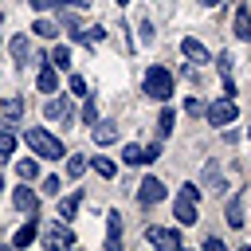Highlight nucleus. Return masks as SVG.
Wrapping results in <instances>:
<instances>
[{"label": "nucleus", "mask_w": 251, "mask_h": 251, "mask_svg": "<svg viewBox=\"0 0 251 251\" xmlns=\"http://www.w3.org/2000/svg\"><path fill=\"white\" fill-rule=\"evenodd\" d=\"M24 141H27V149L35 153V157H47V161H63L67 153H63V141L51 133V129H43V126H27L24 129Z\"/></svg>", "instance_id": "obj_1"}, {"label": "nucleus", "mask_w": 251, "mask_h": 251, "mask_svg": "<svg viewBox=\"0 0 251 251\" xmlns=\"http://www.w3.org/2000/svg\"><path fill=\"white\" fill-rule=\"evenodd\" d=\"M145 94L157 98V102H169L173 98V75L165 67H149L145 71Z\"/></svg>", "instance_id": "obj_2"}, {"label": "nucleus", "mask_w": 251, "mask_h": 251, "mask_svg": "<svg viewBox=\"0 0 251 251\" xmlns=\"http://www.w3.org/2000/svg\"><path fill=\"white\" fill-rule=\"evenodd\" d=\"M196 200H200V188L196 184H184L180 188V196H176V204H173V212H176V224H196Z\"/></svg>", "instance_id": "obj_3"}, {"label": "nucleus", "mask_w": 251, "mask_h": 251, "mask_svg": "<svg viewBox=\"0 0 251 251\" xmlns=\"http://www.w3.org/2000/svg\"><path fill=\"white\" fill-rule=\"evenodd\" d=\"M43 247H47V251H63V247H75V231L67 227V220H59V224L43 227Z\"/></svg>", "instance_id": "obj_4"}, {"label": "nucleus", "mask_w": 251, "mask_h": 251, "mask_svg": "<svg viewBox=\"0 0 251 251\" xmlns=\"http://www.w3.org/2000/svg\"><path fill=\"white\" fill-rule=\"evenodd\" d=\"M204 114H208V122H212V126H231V122L239 118V106H235V102H231V98L224 94L220 102H212V106H204Z\"/></svg>", "instance_id": "obj_5"}, {"label": "nucleus", "mask_w": 251, "mask_h": 251, "mask_svg": "<svg viewBox=\"0 0 251 251\" xmlns=\"http://www.w3.org/2000/svg\"><path fill=\"white\" fill-rule=\"evenodd\" d=\"M165 192H169V188L161 184V176H145V180L137 184V204H141V208H153V204L165 200Z\"/></svg>", "instance_id": "obj_6"}, {"label": "nucleus", "mask_w": 251, "mask_h": 251, "mask_svg": "<svg viewBox=\"0 0 251 251\" xmlns=\"http://www.w3.org/2000/svg\"><path fill=\"white\" fill-rule=\"evenodd\" d=\"M145 239L153 243V247H169V251H180L184 247V239H180V231L176 227H145Z\"/></svg>", "instance_id": "obj_7"}, {"label": "nucleus", "mask_w": 251, "mask_h": 251, "mask_svg": "<svg viewBox=\"0 0 251 251\" xmlns=\"http://www.w3.org/2000/svg\"><path fill=\"white\" fill-rule=\"evenodd\" d=\"M12 204L20 212H27V216H39V196L31 192V180H24L20 188H12Z\"/></svg>", "instance_id": "obj_8"}, {"label": "nucleus", "mask_w": 251, "mask_h": 251, "mask_svg": "<svg viewBox=\"0 0 251 251\" xmlns=\"http://www.w3.org/2000/svg\"><path fill=\"white\" fill-rule=\"evenodd\" d=\"M180 51H184V59H188V63H212L208 47H204L200 39H192V35H184V39H180Z\"/></svg>", "instance_id": "obj_9"}, {"label": "nucleus", "mask_w": 251, "mask_h": 251, "mask_svg": "<svg viewBox=\"0 0 251 251\" xmlns=\"http://www.w3.org/2000/svg\"><path fill=\"white\" fill-rule=\"evenodd\" d=\"M43 114H47L51 122H63V126H67V122L75 118V106H71L67 98H51V102L43 106Z\"/></svg>", "instance_id": "obj_10"}, {"label": "nucleus", "mask_w": 251, "mask_h": 251, "mask_svg": "<svg viewBox=\"0 0 251 251\" xmlns=\"http://www.w3.org/2000/svg\"><path fill=\"white\" fill-rule=\"evenodd\" d=\"M67 31H71L75 43H86V47H94V43L106 39V27H98V24H94V27H67Z\"/></svg>", "instance_id": "obj_11"}, {"label": "nucleus", "mask_w": 251, "mask_h": 251, "mask_svg": "<svg viewBox=\"0 0 251 251\" xmlns=\"http://www.w3.org/2000/svg\"><path fill=\"white\" fill-rule=\"evenodd\" d=\"M122 247V212H110L106 216V251H118Z\"/></svg>", "instance_id": "obj_12"}, {"label": "nucleus", "mask_w": 251, "mask_h": 251, "mask_svg": "<svg viewBox=\"0 0 251 251\" xmlns=\"http://www.w3.org/2000/svg\"><path fill=\"white\" fill-rule=\"evenodd\" d=\"M90 137H94V145H114L118 141V126L114 122H94L90 126Z\"/></svg>", "instance_id": "obj_13"}, {"label": "nucleus", "mask_w": 251, "mask_h": 251, "mask_svg": "<svg viewBox=\"0 0 251 251\" xmlns=\"http://www.w3.org/2000/svg\"><path fill=\"white\" fill-rule=\"evenodd\" d=\"M35 86H39L43 94H55V90H59V75H55V67H51V63H43V67H39Z\"/></svg>", "instance_id": "obj_14"}, {"label": "nucleus", "mask_w": 251, "mask_h": 251, "mask_svg": "<svg viewBox=\"0 0 251 251\" xmlns=\"http://www.w3.org/2000/svg\"><path fill=\"white\" fill-rule=\"evenodd\" d=\"M35 239H39V220L31 216V220H27V224H24V227L12 235V243H16V247H31Z\"/></svg>", "instance_id": "obj_15"}, {"label": "nucleus", "mask_w": 251, "mask_h": 251, "mask_svg": "<svg viewBox=\"0 0 251 251\" xmlns=\"http://www.w3.org/2000/svg\"><path fill=\"white\" fill-rule=\"evenodd\" d=\"M231 31H235V39H251V8H247V4L235 8V24H231Z\"/></svg>", "instance_id": "obj_16"}, {"label": "nucleus", "mask_w": 251, "mask_h": 251, "mask_svg": "<svg viewBox=\"0 0 251 251\" xmlns=\"http://www.w3.org/2000/svg\"><path fill=\"white\" fill-rule=\"evenodd\" d=\"M31 31H35V35H39V39H55V35H59V31H63V27H59V24H55V20H47V16H39V20H35V24H31Z\"/></svg>", "instance_id": "obj_17"}, {"label": "nucleus", "mask_w": 251, "mask_h": 251, "mask_svg": "<svg viewBox=\"0 0 251 251\" xmlns=\"http://www.w3.org/2000/svg\"><path fill=\"white\" fill-rule=\"evenodd\" d=\"M8 51H12V59H16V63H27V55H31V43H27V35H12Z\"/></svg>", "instance_id": "obj_18"}, {"label": "nucleus", "mask_w": 251, "mask_h": 251, "mask_svg": "<svg viewBox=\"0 0 251 251\" xmlns=\"http://www.w3.org/2000/svg\"><path fill=\"white\" fill-rule=\"evenodd\" d=\"M0 114H4L8 122H16V118L24 114V98H20V94H8V98L0 102Z\"/></svg>", "instance_id": "obj_19"}, {"label": "nucleus", "mask_w": 251, "mask_h": 251, "mask_svg": "<svg viewBox=\"0 0 251 251\" xmlns=\"http://www.w3.org/2000/svg\"><path fill=\"white\" fill-rule=\"evenodd\" d=\"M78 204H82V192H71L67 200H59V220H75Z\"/></svg>", "instance_id": "obj_20"}, {"label": "nucleus", "mask_w": 251, "mask_h": 251, "mask_svg": "<svg viewBox=\"0 0 251 251\" xmlns=\"http://www.w3.org/2000/svg\"><path fill=\"white\" fill-rule=\"evenodd\" d=\"M51 67H59V71L71 67V47H67V43H59V47L51 51Z\"/></svg>", "instance_id": "obj_21"}, {"label": "nucleus", "mask_w": 251, "mask_h": 251, "mask_svg": "<svg viewBox=\"0 0 251 251\" xmlns=\"http://www.w3.org/2000/svg\"><path fill=\"white\" fill-rule=\"evenodd\" d=\"M86 165H90V161H86L82 153H71V161H67V176H71V180H75V176H82V173H86Z\"/></svg>", "instance_id": "obj_22"}, {"label": "nucleus", "mask_w": 251, "mask_h": 251, "mask_svg": "<svg viewBox=\"0 0 251 251\" xmlns=\"http://www.w3.org/2000/svg\"><path fill=\"white\" fill-rule=\"evenodd\" d=\"M94 173H98L102 180H114V173H118V165H114L110 157H94Z\"/></svg>", "instance_id": "obj_23"}, {"label": "nucleus", "mask_w": 251, "mask_h": 251, "mask_svg": "<svg viewBox=\"0 0 251 251\" xmlns=\"http://www.w3.org/2000/svg\"><path fill=\"white\" fill-rule=\"evenodd\" d=\"M16 173H20V180H35V176H39V165H35V157H24V161L16 165Z\"/></svg>", "instance_id": "obj_24"}, {"label": "nucleus", "mask_w": 251, "mask_h": 251, "mask_svg": "<svg viewBox=\"0 0 251 251\" xmlns=\"http://www.w3.org/2000/svg\"><path fill=\"white\" fill-rule=\"evenodd\" d=\"M227 224H231V227H243V196H235V200L227 204Z\"/></svg>", "instance_id": "obj_25"}, {"label": "nucleus", "mask_w": 251, "mask_h": 251, "mask_svg": "<svg viewBox=\"0 0 251 251\" xmlns=\"http://www.w3.org/2000/svg\"><path fill=\"white\" fill-rule=\"evenodd\" d=\"M173 122H176V114H173V110H161V118H157V137H169V133H173Z\"/></svg>", "instance_id": "obj_26"}, {"label": "nucleus", "mask_w": 251, "mask_h": 251, "mask_svg": "<svg viewBox=\"0 0 251 251\" xmlns=\"http://www.w3.org/2000/svg\"><path fill=\"white\" fill-rule=\"evenodd\" d=\"M122 161H126V165H149V161H145V149H141V145H126Z\"/></svg>", "instance_id": "obj_27"}, {"label": "nucleus", "mask_w": 251, "mask_h": 251, "mask_svg": "<svg viewBox=\"0 0 251 251\" xmlns=\"http://www.w3.org/2000/svg\"><path fill=\"white\" fill-rule=\"evenodd\" d=\"M204 176H208V188H212V192H224V173H220L216 165H208Z\"/></svg>", "instance_id": "obj_28"}, {"label": "nucleus", "mask_w": 251, "mask_h": 251, "mask_svg": "<svg viewBox=\"0 0 251 251\" xmlns=\"http://www.w3.org/2000/svg\"><path fill=\"white\" fill-rule=\"evenodd\" d=\"M12 153H16V133L0 129V157H12Z\"/></svg>", "instance_id": "obj_29"}, {"label": "nucleus", "mask_w": 251, "mask_h": 251, "mask_svg": "<svg viewBox=\"0 0 251 251\" xmlns=\"http://www.w3.org/2000/svg\"><path fill=\"white\" fill-rule=\"evenodd\" d=\"M82 122H86V126L98 122V106H94V98H86V106H82Z\"/></svg>", "instance_id": "obj_30"}, {"label": "nucleus", "mask_w": 251, "mask_h": 251, "mask_svg": "<svg viewBox=\"0 0 251 251\" xmlns=\"http://www.w3.org/2000/svg\"><path fill=\"white\" fill-rule=\"evenodd\" d=\"M67 86H71V94H86V78H82V75H71Z\"/></svg>", "instance_id": "obj_31"}, {"label": "nucleus", "mask_w": 251, "mask_h": 251, "mask_svg": "<svg viewBox=\"0 0 251 251\" xmlns=\"http://www.w3.org/2000/svg\"><path fill=\"white\" fill-rule=\"evenodd\" d=\"M184 114H204V102L200 98H184Z\"/></svg>", "instance_id": "obj_32"}, {"label": "nucleus", "mask_w": 251, "mask_h": 251, "mask_svg": "<svg viewBox=\"0 0 251 251\" xmlns=\"http://www.w3.org/2000/svg\"><path fill=\"white\" fill-rule=\"evenodd\" d=\"M43 192H63V180H59V176H47V180H43Z\"/></svg>", "instance_id": "obj_33"}, {"label": "nucleus", "mask_w": 251, "mask_h": 251, "mask_svg": "<svg viewBox=\"0 0 251 251\" xmlns=\"http://www.w3.org/2000/svg\"><path fill=\"white\" fill-rule=\"evenodd\" d=\"M27 4H31V8H35V12H47V8H55V4H59V0H27Z\"/></svg>", "instance_id": "obj_34"}, {"label": "nucleus", "mask_w": 251, "mask_h": 251, "mask_svg": "<svg viewBox=\"0 0 251 251\" xmlns=\"http://www.w3.org/2000/svg\"><path fill=\"white\" fill-rule=\"evenodd\" d=\"M204 247H208V251H224V239H216V235H208V239H204Z\"/></svg>", "instance_id": "obj_35"}, {"label": "nucleus", "mask_w": 251, "mask_h": 251, "mask_svg": "<svg viewBox=\"0 0 251 251\" xmlns=\"http://www.w3.org/2000/svg\"><path fill=\"white\" fill-rule=\"evenodd\" d=\"M141 39H145V43L153 39V24H149V20H141Z\"/></svg>", "instance_id": "obj_36"}, {"label": "nucleus", "mask_w": 251, "mask_h": 251, "mask_svg": "<svg viewBox=\"0 0 251 251\" xmlns=\"http://www.w3.org/2000/svg\"><path fill=\"white\" fill-rule=\"evenodd\" d=\"M0 188H4V157H0Z\"/></svg>", "instance_id": "obj_37"}, {"label": "nucleus", "mask_w": 251, "mask_h": 251, "mask_svg": "<svg viewBox=\"0 0 251 251\" xmlns=\"http://www.w3.org/2000/svg\"><path fill=\"white\" fill-rule=\"evenodd\" d=\"M204 4H208V8H216V4H224V0H204Z\"/></svg>", "instance_id": "obj_38"}, {"label": "nucleus", "mask_w": 251, "mask_h": 251, "mask_svg": "<svg viewBox=\"0 0 251 251\" xmlns=\"http://www.w3.org/2000/svg\"><path fill=\"white\" fill-rule=\"evenodd\" d=\"M118 4H122V8H126V4H129V0H118Z\"/></svg>", "instance_id": "obj_39"}]
</instances>
